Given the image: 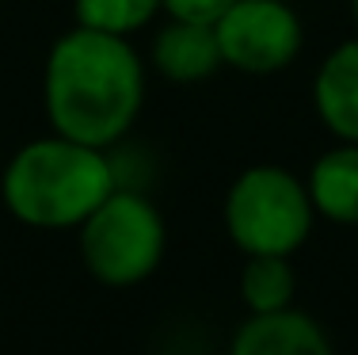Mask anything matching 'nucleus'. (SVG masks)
Here are the masks:
<instances>
[{
  "label": "nucleus",
  "instance_id": "nucleus-1",
  "mask_svg": "<svg viewBox=\"0 0 358 355\" xmlns=\"http://www.w3.org/2000/svg\"><path fill=\"white\" fill-rule=\"evenodd\" d=\"M42 104L54 134L107 149L134 130L145 104V65L126 35L76 27L50 46Z\"/></svg>",
  "mask_w": 358,
  "mask_h": 355
},
{
  "label": "nucleus",
  "instance_id": "nucleus-2",
  "mask_svg": "<svg viewBox=\"0 0 358 355\" xmlns=\"http://www.w3.org/2000/svg\"><path fill=\"white\" fill-rule=\"evenodd\" d=\"M115 188V165L103 149L65 134L27 141L0 176L8 214L31 230H80Z\"/></svg>",
  "mask_w": 358,
  "mask_h": 355
},
{
  "label": "nucleus",
  "instance_id": "nucleus-3",
  "mask_svg": "<svg viewBox=\"0 0 358 355\" xmlns=\"http://www.w3.org/2000/svg\"><path fill=\"white\" fill-rule=\"evenodd\" d=\"M225 233L244 256H294L313 233L309 188L282 165H252L225 195Z\"/></svg>",
  "mask_w": 358,
  "mask_h": 355
},
{
  "label": "nucleus",
  "instance_id": "nucleus-4",
  "mask_svg": "<svg viewBox=\"0 0 358 355\" xmlns=\"http://www.w3.org/2000/svg\"><path fill=\"white\" fill-rule=\"evenodd\" d=\"M168 230L160 210L138 191L115 188L80 222V260L103 286L126 291L145 283L160 267Z\"/></svg>",
  "mask_w": 358,
  "mask_h": 355
},
{
  "label": "nucleus",
  "instance_id": "nucleus-5",
  "mask_svg": "<svg viewBox=\"0 0 358 355\" xmlns=\"http://www.w3.org/2000/svg\"><path fill=\"white\" fill-rule=\"evenodd\" d=\"M221 62L248 77H271L294 65L305 27L286 0H236L214 23Z\"/></svg>",
  "mask_w": 358,
  "mask_h": 355
},
{
  "label": "nucleus",
  "instance_id": "nucleus-6",
  "mask_svg": "<svg viewBox=\"0 0 358 355\" xmlns=\"http://www.w3.org/2000/svg\"><path fill=\"white\" fill-rule=\"evenodd\" d=\"M229 355H336L317 317L286 306L275 314H252L233 333Z\"/></svg>",
  "mask_w": 358,
  "mask_h": 355
},
{
  "label": "nucleus",
  "instance_id": "nucleus-7",
  "mask_svg": "<svg viewBox=\"0 0 358 355\" xmlns=\"http://www.w3.org/2000/svg\"><path fill=\"white\" fill-rule=\"evenodd\" d=\"M313 107L331 138L358 141V39L339 42L320 62L313 77Z\"/></svg>",
  "mask_w": 358,
  "mask_h": 355
},
{
  "label": "nucleus",
  "instance_id": "nucleus-8",
  "mask_svg": "<svg viewBox=\"0 0 358 355\" xmlns=\"http://www.w3.org/2000/svg\"><path fill=\"white\" fill-rule=\"evenodd\" d=\"M221 46L206 23L172 20L152 42V69L172 84H199L221 69Z\"/></svg>",
  "mask_w": 358,
  "mask_h": 355
},
{
  "label": "nucleus",
  "instance_id": "nucleus-9",
  "mask_svg": "<svg viewBox=\"0 0 358 355\" xmlns=\"http://www.w3.org/2000/svg\"><path fill=\"white\" fill-rule=\"evenodd\" d=\"M309 199L336 225H358V141H339L309 168Z\"/></svg>",
  "mask_w": 358,
  "mask_h": 355
},
{
  "label": "nucleus",
  "instance_id": "nucleus-10",
  "mask_svg": "<svg viewBox=\"0 0 358 355\" xmlns=\"http://www.w3.org/2000/svg\"><path fill=\"white\" fill-rule=\"evenodd\" d=\"M294 264L289 256H244L241 267V302L252 314H275L294 306Z\"/></svg>",
  "mask_w": 358,
  "mask_h": 355
},
{
  "label": "nucleus",
  "instance_id": "nucleus-11",
  "mask_svg": "<svg viewBox=\"0 0 358 355\" xmlns=\"http://www.w3.org/2000/svg\"><path fill=\"white\" fill-rule=\"evenodd\" d=\"M157 12H164V0H73L76 23L107 35H134Z\"/></svg>",
  "mask_w": 358,
  "mask_h": 355
},
{
  "label": "nucleus",
  "instance_id": "nucleus-12",
  "mask_svg": "<svg viewBox=\"0 0 358 355\" xmlns=\"http://www.w3.org/2000/svg\"><path fill=\"white\" fill-rule=\"evenodd\" d=\"M233 4H236V0H164V12L172 15V20L206 23V27H214V23H217Z\"/></svg>",
  "mask_w": 358,
  "mask_h": 355
},
{
  "label": "nucleus",
  "instance_id": "nucleus-13",
  "mask_svg": "<svg viewBox=\"0 0 358 355\" xmlns=\"http://www.w3.org/2000/svg\"><path fill=\"white\" fill-rule=\"evenodd\" d=\"M351 12H355V23H358V0H351Z\"/></svg>",
  "mask_w": 358,
  "mask_h": 355
},
{
  "label": "nucleus",
  "instance_id": "nucleus-14",
  "mask_svg": "<svg viewBox=\"0 0 358 355\" xmlns=\"http://www.w3.org/2000/svg\"><path fill=\"white\" fill-rule=\"evenodd\" d=\"M168 355H172V351H168Z\"/></svg>",
  "mask_w": 358,
  "mask_h": 355
}]
</instances>
